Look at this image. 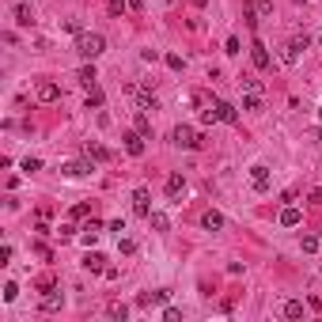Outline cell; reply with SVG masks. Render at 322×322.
<instances>
[{"label": "cell", "mask_w": 322, "mask_h": 322, "mask_svg": "<svg viewBox=\"0 0 322 322\" xmlns=\"http://www.w3.org/2000/svg\"><path fill=\"white\" fill-rule=\"evenodd\" d=\"M76 50H80L84 61H95V57L106 50V38L103 34H76Z\"/></svg>", "instance_id": "6da1fadb"}, {"label": "cell", "mask_w": 322, "mask_h": 322, "mask_svg": "<svg viewBox=\"0 0 322 322\" xmlns=\"http://www.w3.org/2000/svg\"><path fill=\"white\" fill-rule=\"evenodd\" d=\"M171 140L178 144V148H201L205 136H201V133H193L190 125H174V129H171Z\"/></svg>", "instance_id": "7a4b0ae2"}, {"label": "cell", "mask_w": 322, "mask_h": 322, "mask_svg": "<svg viewBox=\"0 0 322 322\" xmlns=\"http://www.w3.org/2000/svg\"><path fill=\"white\" fill-rule=\"evenodd\" d=\"M299 50H307V34H299V38H292V42L280 50V61L285 65H296L299 61Z\"/></svg>", "instance_id": "3957f363"}, {"label": "cell", "mask_w": 322, "mask_h": 322, "mask_svg": "<svg viewBox=\"0 0 322 322\" xmlns=\"http://www.w3.org/2000/svg\"><path fill=\"white\" fill-rule=\"evenodd\" d=\"M250 186H254L258 193L269 190V167L266 163H254V167H250Z\"/></svg>", "instance_id": "277c9868"}, {"label": "cell", "mask_w": 322, "mask_h": 322, "mask_svg": "<svg viewBox=\"0 0 322 322\" xmlns=\"http://www.w3.org/2000/svg\"><path fill=\"white\" fill-rule=\"evenodd\" d=\"M133 209H136V216H148V212H152V193L144 190V186H136V193H133Z\"/></svg>", "instance_id": "5b68a950"}, {"label": "cell", "mask_w": 322, "mask_h": 322, "mask_svg": "<svg viewBox=\"0 0 322 322\" xmlns=\"http://www.w3.org/2000/svg\"><path fill=\"white\" fill-rule=\"evenodd\" d=\"M61 171H65V178H84V174H91V159H72Z\"/></svg>", "instance_id": "8992f818"}, {"label": "cell", "mask_w": 322, "mask_h": 322, "mask_svg": "<svg viewBox=\"0 0 322 322\" xmlns=\"http://www.w3.org/2000/svg\"><path fill=\"white\" fill-rule=\"evenodd\" d=\"M122 140H125V152H129V155H144V140H148V136H144V133H125L122 136Z\"/></svg>", "instance_id": "52a82bcc"}, {"label": "cell", "mask_w": 322, "mask_h": 322, "mask_svg": "<svg viewBox=\"0 0 322 322\" xmlns=\"http://www.w3.org/2000/svg\"><path fill=\"white\" fill-rule=\"evenodd\" d=\"M299 224H304V212H299L296 205H285V209H280V228H299Z\"/></svg>", "instance_id": "ba28073f"}, {"label": "cell", "mask_w": 322, "mask_h": 322, "mask_svg": "<svg viewBox=\"0 0 322 322\" xmlns=\"http://www.w3.org/2000/svg\"><path fill=\"white\" fill-rule=\"evenodd\" d=\"M61 99V87H57L53 80H42L38 84V103H57Z\"/></svg>", "instance_id": "9c48e42d"}, {"label": "cell", "mask_w": 322, "mask_h": 322, "mask_svg": "<svg viewBox=\"0 0 322 322\" xmlns=\"http://www.w3.org/2000/svg\"><path fill=\"white\" fill-rule=\"evenodd\" d=\"M84 155H87L91 163H106V159H110V152H106L99 140H87V144H84Z\"/></svg>", "instance_id": "30bf717a"}, {"label": "cell", "mask_w": 322, "mask_h": 322, "mask_svg": "<svg viewBox=\"0 0 322 322\" xmlns=\"http://www.w3.org/2000/svg\"><path fill=\"white\" fill-rule=\"evenodd\" d=\"M133 95H136V110H144V114H148V110H159V99H155L152 91H133Z\"/></svg>", "instance_id": "8fae6325"}, {"label": "cell", "mask_w": 322, "mask_h": 322, "mask_svg": "<svg viewBox=\"0 0 322 322\" xmlns=\"http://www.w3.org/2000/svg\"><path fill=\"white\" fill-rule=\"evenodd\" d=\"M99 235H103V224H99V220H87V224H84V235H80V243H84V247H91V243L99 239Z\"/></svg>", "instance_id": "7c38bea8"}, {"label": "cell", "mask_w": 322, "mask_h": 322, "mask_svg": "<svg viewBox=\"0 0 322 322\" xmlns=\"http://www.w3.org/2000/svg\"><path fill=\"white\" fill-rule=\"evenodd\" d=\"M12 12H15V23L19 27H34V12H31V8H27V4H19V0H12Z\"/></svg>", "instance_id": "4fadbf2b"}, {"label": "cell", "mask_w": 322, "mask_h": 322, "mask_svg": "<svg viewBox=\"0 0 322 322\" xmlns=\"http://www.w3.org/2000/svg\"><path fill=\"white\" fill-rule=\"evenodd\" d=\"M84 269H91V273H103V269H106V258L99 254V250H87V254H84Z\"/></svg>", "instance_id": "5bb4252c"}, {"label": "cell", "mask_w": 322, "mask_h": 322, "mask_svg": "<svg viewBox=\"0 0 322 322\" xmlns=\"http://www.w3.org/2000/svg\"><path fill=\"white\" fill-rule=\"evenodd\" d=\"M201 228H205V231H220V228H224V216H220L216 209H209V212L201 216Z\"/></svg>", "instance_id": "9a60e30c"}, {"label": "cell", "mask_w": 322, "mask_h": 322, "mask_svg": "<svg viewBox=\"0 0 322 322\" xmlns=\"http://www.w3.org/2000/svg\"><path fill=\"white\" fill-rule=\"evenodd\" d=\"M171 292H144L140 299H136V307H152V304H167Z\"/></svg>", "instance_id": "2e32d148"}, {"label": "cell", "mask_w": 322, "mask_h": 322, "mask_svg": "<svg viewBox=\"0 0 322 322\" xmlns=\"http://www.w3.org/2000/svg\"><path fill=\"white\" fill-rule=\"evenodd\" d=\"M216 114H220V122H228V125H235L239 122V110H235V106H231V103H216Z\"/></svg>", "instance_id": "e0dca14e"}, {"label": "cell", "mask_w": 322, "mask_h": 322, "mask_svg": "<svg viewBox=\"0 0 322 322\" xmlns=\"http://www.w3.org/2000/svg\"><path fill=\"white\" fill-rule=\"evenodd\" d=\"M250 57H254V68H269V50H266L261 42L250 46Z\"/></svg>", "instance_id": "ac0fdd59"}, {"label": "cell", "mask_w": 322, "mask_h": 322, "mask_svg": "<svg viewBox=\"0 0 322 322\" xmlns=\"http://www.w3.org/2000/svg\"><path fill=\"white\" fill-rule=\"evenodd\" d=\"M243 95H266V84H261V80H254V76H243Z\"/></svg>", "instance_id": "d6986e66"}, {"label": "cell", "mask_w": 322, "mask_h": 322, "mask_svg": "<svg viewBox=\"0 0 322 322\" xmlns=\"http://www.w3.org/2000/svg\"><path fill=\"white\" fill-rule=\"evenodd\" d=\"M61 304H65L61 292H46V296H42V311H46V315H50V311H61Z\"/></svg>", "instance_id": "ffe728a7"}, {"label": "cell", "mask_w": 322, "mask_h": 322, "mask_svg": "<svg viewBox=\"0 0 322 322\" xmlns=\"http://www.w3.org/2000/svg\"><path fill=\"white\" fill-rule=\"evenodd\" d=\"M261 106H266V95H243V110H250V114H258Z\"/></svg>", "instance_id": "44dd1931"}, {"label": "cell", "mask_w": 322, "mask_h": 322, "mask_svg": "<svg viewBox=\"0 0 322 322\" xmlns=\"http://www.w3.org/2000/svg\"><path fill=\"white\" fill-rule=\"evenodd\" d=\"M76 80H80V84L87 87V91H91V87H95V80H99V76H95V65H84V68H80V76H76Z\"/></svg>", "instance_id": "7402d4cb"}, {"label": "cell", "mask_w": 322, "mask_h": 322, "mask_svg": "<svg viewBox=\"0 0 322 322\" xmlns=\"http://www.w3.org/2000/svg\"><path fill=\"white\" fill-rule=\"evenodd\" d=\"M182 190H186V178H182V174H171L167 178V197H178Z\"/></svg>", "instance_id": "603a6c76"}, {"label": "cell", "mask_w": 322, "mask_h": 322, "mask_svg": "<svg viewBox=\"0 0 322 322\" xmlns=\"http://www.w3.org/2000/svg\"><path fill=\"white\" fill-rule=\"evenodd\" d=\"M148 224H152V228H155V231H167V228H171V220H167V212H148Z\"/></svg>", "instance_id": "cb8c5ba5"}, {"label": "cell", "mask_w": 322, "mask_h": 322, "mask_svg": "<svg viewBox=\"0 0 322 322\" xmlns=\"http://www.w3.org/2000/svg\"><path fill=\"white\" fill-rule=\"evenodd\" d=\"M106 315H110L114 322H125V318H129V307H125V304H110V307H106Z\"/></svg>", "instance_id": "d4e9b609"}, {"label": "cell", "mask_w": 322, "mask_h": 322, "mask_svg": "<svg viewBox=\"0 0 322 322\" xmlns=\"http://www.w3.org/2000/svg\"><path fill=\"white\" fill-rule=\"evenodd\" d=\"M285 318H304V304H299V299H288L285 304Z\"/></svg>", "instance_id": "484cf974"}, {"label": "cell", "mask_w": 322, "mask_h": 322, "mask_svg": "<svg viewBox=\"0 0 322 322\" xmlns=\"http://www.w3.org/2000/svg\"><path fill=\"white\" fill-rule=\"evenodd\" d=\"M250 4H254L258 19H269V15H273V0H250Z\"/></svg>", "instance_id": "4316f807"}, {"label": "cell", "mask_w": 322, "mask_h": 322, "mask_svg": "<svg viewBox=\"0 0 322 322\" xmlns=\"http://www.w3.org/2000/svg\"><path fill=\"white\" fill-rule=\"evenodd\" d=\"M106 12H110L114 19L125 15V12H129V0H110V4H106Z\"/></svg>", "instance_id": "83f0119b"}, {"label": "cell", "mask_w": 322, "mask_h": 322, "mask_svg": "<svg viewBox=\"0 0 322 322\" xmlns=\"http://www.w3.org/2000/svg\"><path fill=\"white\" fill-rule=\"evenodd\" d=\"M136 133L152 136V122H148V114H144V110H136Z\"/></svg>", "instance_id": "f1b7e54d"}, {"label": "cell", "mask_w": 322, "mask_h": 322, "mask_svg": "<svg viewBox=\"0 0 322 322\" xmlns=\"http://www.w3.org/2000/svg\"><path fill=\"white\" fill-rule=\"evenodd\" d=\"M299 250H304V254H315L318 250V235H304L299 239Z\"/></svg>", "instance_id": "f546056e"}, {"label": "cell", "mask_w": 322, "mask_h": 322, "mask_svg": "<svg viewBox=\"0 0 322 322\" xmlns=\"http://www.w3.org/2000/svg\"><path fill=\"white\" fill-rule=\"evenodd\" d=\"M99 106H103V91L91 87V91H87V110H99Z\"/></svg>", "instance_id": "4dcf8cb0"}, {"label": "cell", "mask_w": 322, "mask_h": 322, "mask_svg": "<svg viewBox=\"0 0 322 322\" xmlns=\"http://www.w3.org/2000/svg\"><path fill=\"white\" fill-rule=\"evenodd\" d=\"M23 171H27V174L42 171V159H38V155H27V159H23Z\"/></svg>", "instance_id": "1f68e13d"}, {"label": "cell", "mask_w": 322, "mask_h": 322, "mask_svg": "<svg viewBox=\"0 0 322 322\" xmlns=\"http://www.w3.org/2000/svg\"><path fill=\"white\" fill-rule=\"evenodd\" d=\"M224 53H231V57H235V53H243V46H239V38H235V34H231L228 42H224Z\"/></svg>", "instance_id": "d6a6232c"}, {"label": "cell", "mask_w": 322, "mask_h": 322, "mask_svg": "<svg viewBox=\"0 0 322 322\" xmlns=\"http://www.w3.org/2000/svg\"><path fill=\"white\" fill-rule=\"evenodd\" d=\"M167 68H174V72H182V68H186V61H182L178 53H167Z\"/></svg>", "instance_id": "836d02e7"}, {"label": "cell", "mask_w": 322, "mask_h": 322, "mask_svg": "<svg viewBox=\"0 0 322 322\" xmlns=\"http://www.w3.org/2000/svg\"><path fill=\"white\" fill-rule=\"evenodd\" d=\"M212 122H220V114H216V106H212V110H201V125H212Z\"/></svg>", "instance_id": "e575fe53"}, {"label": "cell", "mask_w": 322, "mask_h": 322, "mask_svg": "<svg viewBox=\"0 0 322 322\" xmlns=\"http://www.w3.org/2000/svg\"><path fill=\"white\" fill-rule=\"evenodd\" d=\"M118 250H122V254H136V243H133V239H122Z\"/></svg>", "instance_id": "d590c367"}, {"label": "cell", "mask_w": 322, "mask_h": 322, "mask_svg": "<svg viewBox=\"0 0 322 322\" xmlns=\"http://www.w3.org/2000/svg\"><path fill=\"white\" fill-rule=\"evenodd\" d=\"M178 318H182L178 307H167V311H163V322H178Z\"/></svg>", "instance_id": "8d00e7d4"}, {"label": "cell", "mask_w": 322, "mask_h": 322, "mask_svg": "<svg viewBox=\"0 0 322 322\" xmlns=\"http://www.w3.org/2000/svg\"><path fill=\"white\" fill-rule=\"evenodd\" d=\"M8 261H12V247L4 243V247H0V266H8Z\"/></svg>", "instance_id": "74e56055"}, {"label": "cell", "mask_w": 322, "mask_h": 322, "mask_svg": "<svg viewBox=\"0 0 322 322\" xmlns=\"http://www.w3.org/2000/svg\"><path fill=\"white\" fill-rule=\"evenodd\" d=\"M57 235H61V239H72V235H76V228H72V224H65V228H57Z\"/></svg>", "instance_id": "f35d334b"}, {"label": "cell", "mask_w": 322, "mask_h": 322, "mask_svg": "<svg viewBox=\"0 0 322 322\" xmlns=\"http://www.w3.org/2000/svg\"><path fill=\"white\" fill-rule=\"evenodd\" d=\"M87 212H91V209H87V205H76V209H72V220H84Z\"/></svg>", "instance_id": "ab89813d"}, {"label": "cell", "mask_w": 322, "mask_h": 322, "mask_svg": "<svg viewBox=\"0 0 322 322\" xmlns=\"http://www.w3.org/2000/svg\"><path fill=\"white\" fill-rule=\"evenodd\" d=\"M15 296H19V288H15V285H4V299H8V304H12Z\"/></svg>", "instance_id": "60d3db41"}, {"label": "cell", "mask_w": 322, "mask_h": 322, "mask_svg": "<svg viewBox=\"0 0 322 322\" xmlns=\"http://www.w3.org/2000/svg\"><path fill=\"white\" fill-rule=\"evenodd\" d=\"M311 205H322V190H311Z\"/></svg>", "instance_id": "b9f144b4"}, {"label": "cell", "mask_w": 322, "mask_h": 322, "mask_svg": "<svg viewBox=\"0 0 322 322\" xmlns=\"http://www.w3.org/2000/svg\"><path fill=\"white\" fill-rule=\"evenodd\" d=\"M144 8V0H129V12H140Z\"/></svg>", "instance_id": "7bdbcfd3"}, {"label": "cell", "mask_w": 322, "mask_h": 322, "mask_svg": "<svg viewBox=\"0 0 322 322\" xmlns=\"http://www.w3.org/2000/svg\"><path fill=\"white\" fill-rule=\"evenodd\" d=\"M318 118H322V106H318Z\"/></svg>", "instance_id": "ee69618b"}, {"label": "cell", "mask_w": 322, "mask_h": 322, "mask_svg": "<svg viewBox=\"0 0 322 322\" xmlns=\"http://www.w3.org/2000/svg\"><path fill=\"white\" fill-rule=\"evenodd\" d=\"M318 140H322V129H318Z\"/></svg>", "instance_id": "f6af8a7d"}, {"label": "cell", "mask_w": 322, "mask_h": 322, "mask_svg": "<svg viewBox=\"0 0 322 322\" xmlns=\"http://www.w3.org/2000/svg\"><path fill=\"white\" fill-rule=\"evenodd\" d=\"M318 46H322V38H318Z\"/></svg>", "instance_id": "bcb514c9"}, {"label": "cell", "mask_w": 322, "mask_h": 322, "mask_svg": "<svg viewBox=\"0 0 322 322\" xmlns=\"http://www.w3.org/2000/svg\"><path fill=\"white\" fill-rule=\"evenodd\" d=\"M296 4H299V0H296Z\"/></svg>", "instance_id": "7dc6e473"}]
</instances>
